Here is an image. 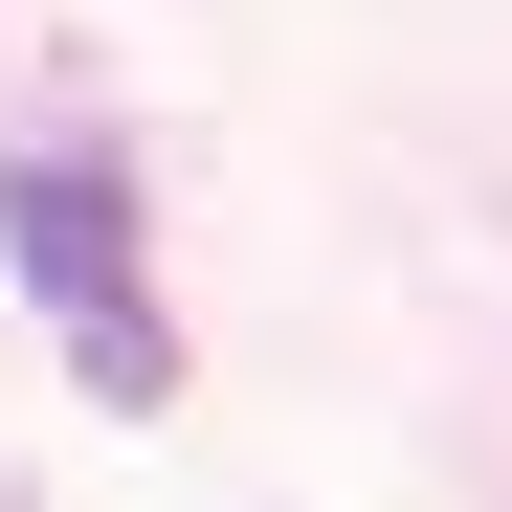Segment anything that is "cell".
I'll return each mask as SVG.
<instances>
[{
    "instance_id": "1",
    "label": "cell",
    "mask_w": 512,
    "mask_h": 512,
    "mask_svg": "<svg viewBox=\"0 0 512 512\" xmlns=\"http://www.w3.org/2000/svg\"><path fill=\"white\" fill-rule=\"evenodd\" d=\"M0 245H23L45 312H156V290H134V179H112L90 134H45L23 179H0Z\"/></svg>"
},
{
    "instance_id": "2",
    "label": "cell",
    "mask_w": 512,
    "mask_h": 512,
    "mask_svg": "<svg viewBox=\"0 0 512 512\" xmlns=\"http://www.w3.org/2000/svg\"><path fill=\"white\" fill-rule=\"evenodd\" d=\"M67 379H90L112 423H156L179 401V312H67Z\"/></svg>"
}]
</instances>
